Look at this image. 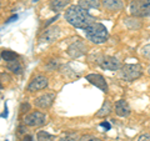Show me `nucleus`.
I'll list each match as a JSON object with an SVG mask.
<instances>
[{
    "label": "nucleus",
    "instance_id": "6e6552de",
    "mask_svg": "<svg viewBox=\"0 0 150 141\" xmlns=\"http://www.w3.org/2000/svg\"><path fill=\"white\" fill-rule=\"evenodd\" d=\"M100 66L104 70H109V71H116L120 70L121 65L120 61L115 56H103L100 60Z\"/></svg>",
    "mask_w": 150,
    "mask_h": 141
},
{
    "label": "nucleus",
    "instance_id": "bb28decb",
    "mask_svg": "<svg viewBox=\"0 0 150 141\" xmlns=\"http://www.w3.org/2000/svg\"><path fill=\"white\" fill-rule=\"evenodd\" d=\"M100 126H101V128H105L106 130H110V128H111L110 124L108 123V121H105V123H101V124H100Z\"/></svg>",
    "mask_w": 150,
    "mask_h": 141
},
{
    "label": "nucleus",
    "instance_id": "7c9ffc66",
    "mask_svg": "<svg viewBox=\"0 0 150 141\" xmlns=\"http://www.w3.org/2000/svg\"><path fill=\"white\" fill-rule=\"evenodd\" d=\"M3 117H8V109H6V106H5V109H4V112H3Z\"/></svg>",
    "mask_w": 150,
    "mask_h": 141
},
{
    "label": "nucleus",
    "instance_id": "5701e85b",
    "mask_svg": "<svg viewBox=\"0 0 150 141\" xmlns=\"http://www.w3.org/2000/svg\"><path fill=\"white\" fill-rule=\"evenodd\" d=\"M140 53H142V55L144 56V58H146V59L150 60V44L143 46V48H142V51H140Z\"/></svg>",
    "mask_w": 150,
    "mask_h": 141
},
{
    "label": "nucleus",
    "instance_id": "1a4fd4ad",
    "mask_svg": "<svg viewBox=\"0 0 150 141\" xmlns=\"http://www.w3.org/2000/svg\"><path fill=\"white\" fill-rule=\"evenodd\" d=\"M86 80L91 85L96 86L98 89H100L103 92H108V84L106 80L104 79V76L100 74H89L86 75Z\"/></svg>",
    "mask_w": 150,
    "mask_h": 141
},
{
    "label": "nucleus",
    "instance_id": "f03ea898",
    "mask_svg": "<svg viewBox=\"0 0 150 141\" xmlns=\"http://www.w3.org/2000/svg\"><path fill=\"white\" fill-rule=\"evenodd\" d=\"M84 31H85L86 37L94 44H104L108 40V37H109V32H108L105 25H103L101 23L98 21L86 26Z\"/></svg>",
    "mask_w": 150,
    "mask_h": 141
},
{
    "label": "nucleus",
    "instance_id": "393cba45",
    "mask_svg": "<svg viewBox=\"0 0 150 141\" xmlns=\"http://www.w3.org/2000/svg\"><path fill=\"white\" fill-rule=\"evenodd\" d=\"M137 141H150V134H143V135H140Z\"/></svg>",
    "mask_w": 150,
    "mask_h": 141
},
{
    "label": "nucleus",
    "instance_id": "9b49d317",
    "mask_svg": "<svg viewBox=\"0 0 150 141\" xmlns=\"http://www.w3.org/2000/svg\"><path fill=\"white\" fill-rule=\"evenodd\" d=\"M54 99H55L54 94H44V95H41V96L35 99L34 105L36 107H39V109H43V110L49 109V107L53 105Z\"/></svg>",
    "mask_w": 150,
    "mask_h": 141
},
{
    "label": "nucleus",
    "instance_id": "a211bd4d",
    "mask_svg": "<svg viewBox=\"0 0 150 141\" xmlns=\"http://www.w3.org/2000/svg\"><path fill=\"white\" fill-rule=\"evenodd\" d=\"M6 69L9 70V71H11L13 74H15V75H20L23 73V66H21V64L19 63L18 60L11 61V63H8Z\"/></svg>",
    "mask_w": 150,
    "mask_h": 141
},
{
    "label": "nucleus",
    "instance_id": "6ab92c4d",
    "mask_svg": "<svg viewBox=\"0 0 150 141\" xmlns=\"http://www.w3.org/2000/svg\"><path fill=\"white\" fill-rule=\"evenodd\" d=\"M1 59L5 60L6 63H11V61H15L18 59V54L14 53L11 50H3L1 51Z\"/></svg>",
    "mask_w": 150,
    "mask_h": 141
},
{
    "label": "nucleus",
    "instance_id": "4be33fe9",
    "mask_svg": "<svg viewBox=\"0 0 150 141\" xmlns=\"http://www.w3.org/2000/svg\"><path fill=\"white\" fill-rule=\"evenodd\" d=\"M80 141H103L99 137H96V136H94V135H83L81 137H80Z\"/></svg>",
    "mask_w": 150,
    "mask_h": 141
},
{
    "label": "nucleus",
    "instance_id": "f3484780",
    "mask_svg": "<svg viewBox=\"0 0 150 141\" xmlns=\"http://www.w3.org/2000/svg\"><path fill=\"white\" fill-rule=\"evenodd\" d=\"M124 21H125V25L128 26L129 29H131V30L140 29V27H142V23H140L139 19L135 18V16H133V18H126Z\"/></svg>",
    "mask_w": 150,
    "mask_h": 141
},
{
    "label": "nucleus",
    "instance_id": "412c9836",
    "mask_svg": "<svg viewBox=\"0 0 150 141\" xmlns=\"http://www.w3.org/2000/svg\"><path fill=\"white\" fill-rule=\"evenodd\" d=\"M80 137L81 136H79L78 134L71 133V134H65L63 136H60L59 141H80Z\"/></svg>",
    "mask_w": 150,
    "mask_h": 141
},
{
    "label": "nucleus",
    "instance_id": "f257e3e1",
    "mask_svg": "<svg viewBox=\"0 0 150 141\" xmlns=\"http://www.w3.org/2000/svg\"><path fill=\"white\" fill-rule=\"evenodd\" d=\"M64 18L70 25L78 29H85L93 23H95V18L88 13L86 9L81 8L80 5H71L65 10Z\"/></svg>",
    "mask_w": 150,
    "mask_h": 141
},
{
    "label": "nucleus",
    "instance_id": "9d476101",
    "mask_svg": "<svg viewBox=\"0 0 150 141\" xmlns=\"http://www.w3.org/2000/svg\"><path fill=\"white\" fill-rule=\"evenodd\" d=\"M48 84H49V81L45 76H43V75H38V76H35L31 80L29 85H28V91L34 92L38 90H43V89H45L48 86Z\"/></svg>",
    "mask_w": 150,
    "mask_h": 141
},
{
    "label": "nucleus",
    "instance_id": "473e14b6",
    "mask_svg": "<svg viewBox=\"0 0 150 141\" xmlns=\"http://www.w3.org/2000/svg\"><path fill=\"white\" fill-rule=\"evenodd\" d=\"M33 1H34V3H36V1H39V0H33Z\"/></svg>",
    "mask_w": 150,
    "mask_h": 141
},
{
    "label": "nucleus",
    "instance_id": "7ed1b4c3",
    "mask_svg": "<svg viewBox=\"0 0 150 141\" xmlns=\"http://www.w3.org/2000/svg\"><path fill=\"white\" fill-rule=\"evenodd\" d=\"M143 75V68L139 64H125L119 70V78L124 81L131 82Z\"/></svg>",
    "mask_w": 150,
    "mask_h": 141
},
{
    "label": "nucleus",
    "instance_id": "72a5a7b5",
    "mask_svg": "<svg viewBox=\"0 0 150 141\" xmlns=\"http://www.w3.org/2000/svg\"><path fill=\"white\" fill-rule=\"evenodd\" d=\"M5 141H6V140H5Z\"/></svg>",
    "mask_w": 150,
    "mask_h": 141
},
{
    "label": "nucleus",
    "instance_id": "2eb2a0df",
    "mask_svg": "<svg viewBox=\"0 0 150 141\" xmlns=\"http://www.w3.org/2000/svg\"><path fill=\"white\" fill-rule=\"evenodd\" d=\"M100 0H79V5L84 9H99Z\"/></svg>",
    "mask_w": 150,
    "mask_h": 141
},
{
    "label": "nucleus",
    "instance_id": "20e7f679",
    "mask_svg": "<svg viewBox=\"0 0 150 141\" xmlns=\"http://www.w3.org/2000/svg\"><path fill=\"white\" fill-rule=\"evenodd\" d=\"M130 13L135 18L150 16V0H133L130 4Z\"/></svg>",
    "mask_w": 150,
    "mask_h": 141
},
{
    "label": "nucleus",
    "instance_id": "dca6fc26",
    "mask_svg": "<svg viewBox=\"0 0 150 141\" xmlns=\"http://www.w3.org/2000/svg\"><path fill=\"white\" fill-rule=\"evenodd\" d=\"M112 111V106H111V104H110V101H105L104 104H103V106L99 109V111L95 114V116L96 117H105V116H108L110 114V112Z\"/></svg>",
    "mask_w": 150,
    "mask_h": 141
},
{
    "label": "nucleus",
    "instance_id": "a878e982",
    "mask_svg": "<svg viewBox=\"0 0 150 141\" xmlns=\"http://www.w3.org/2000/svg\"><path fill=\"white\" fill-rule=\"evenodd\" d=\"M58 18H59V15H55L54 18H51V19H50V20H48V21H46V23H45V26H46V27H48V26H49V25L51 24V23H53V21H55V20H56V19H58Z\"/></svg>",
    "mask_w": 150,
    "mask_h": 141
},
{
    "label": "nucleus",
    "instance_id": "cd10ccee",
    "mask_svg": "<svg viewBox=\"0 0 150 141\" xmlns=\"http://www.w3.org/2000/svg\"><path fill=\"white\" fill-rule=\"evenodd\" d=\"M25 131H26V129H25L23 125H21V126H19V128H18V133H19V134H21V135H23V134H25Z\"/></svg>",
    "mask_w": 150,
    "mask_h": 141
},
{
    "label": "nucleus",
    "instance_id": "aec40b11",
    "mask_svg": "<svg viewBox=\"0 0 150 141\" xmlns=\"http://www.w3.org/2000/svg\"><path fill=\"white\" fill-rule=\"evenodd\" d=\"M36 139L38 141H54V136L46 133V131H39L36 134Z\"/></svg>",
    "mask_w": 150,
    "mask_h": 141
},
{
    "label": "nucleus",
    "instance_id": "0eeeda50",
    "mask_svg": "<svg viewBox=\"0 0 150 141\" xmlns=\"http://www.w3.org/2000/svg\"><path fill=\"white\" fill-rule=\"evenodd\" d=\"M60 35V27L53 25V26H48L46 29L41 32V35L39 36V43H53Z\"/></svg>",
    "mask_w": 150,
    "mask_h": 141
},
{
    "label": "nucleus",
    "instance_id": "39448f33",
    "mask_svg": "<svg viewBox=\"0 0 150 141\" xmlns=\"http://www.w3.org/2000/svg\"><path fill=\"white\" fill-rule=\"evenodd\" d=\"M23 121H24V125L26 126L36 128V126H41L46 123V116L41 111H33L29 115H26Z\"/></svg>",
    "mask_w": 150,
    "mask_h": 141
},
{
    "label": "nucleus",
    "instance_id": "b1692460",
    "mask_svg": "<svg viewBox=\"0 0 150 141\" xmlns=\"http://www.w3.org/2000/svg\"><path fill=\"white\" fill-rule=\"evenodd\" d=\"M30 110V104L29 102H23L20 105V112L21 114H24V112H28Z\"/></svg>",
    "mask_w": 150,
    "mask_h": 141
},
{
    "label": "nucleus",
    "instance_id": "f8f14e48",
    "mask_svg": "<svg viewBox=\"0 0 150 141\" xmlns=\"http://www.w3.org/2000/svg\"><path fill=\"white\" fill-rule=\"evenodd\" d=\"M101 5L105 10L111 11V13L120 11L124 8L123 0H101Z\"/></svg>",
    "mask_w": 150,
    "mask_h": 141
},
{
    "label": "nucleus",
    "instance_id": "ddd939ff",
    "mask_svg": "<svg viewBox=\"0 0 150 141\" xmlns=\"http://www.w3.org/2000/svg\"><path fill=\"white\" fill-rule=\"evenodd\" d=\"M114 110H115V114L118 116H120V117L129 116L130 112H131L130 106L125 100H118L116 101L115 105H114Z\"/></svg>",
    "mask_w": 150,
    "mask_h": 141
},
{
    "label": "nucleus",
    "instance_id": "c85d7f7f",
    "mask_svg": "<svg viewBox=\"0 0 150 141\" xmlns=\"http://www.w3.org/2000/svg\"><path fill=\"white\" fill-rule=\"evenodd\" d=\"M24 141H33V136L31 135H25L24 136Z\"/></svg>",
    "mask_w": 150,
    "mask_h": 141
},
{
    "label": "nucleus",
    "instance_id": "423d86ee",
    "mask_svg": "<svg viewBox=\"0 0 150 141\" xmlns=\"http://www.w3.org/2000/svg\"><path fill=\"white\" fill-rule=\"evenodd\" d=\"M67 54L71 59H78V58H80V56L85 55L86 54V45H85V43L81 41V40L74 41V43H71L68 46Z\"/></svg>",
    "mask_w": 150,
    "mask_h": 141
},
{
    "label": "nucleus",
    "instance_id": "4468645a",
    "mask_svg": "<svg viewBox=\"0 0 150 141\" xmlns=\"http://www.w3.org/2000/svg\"><path fill=\"white\" fill-rule=\"evenodd\" d=\"M69 4H70V0H49L50 9L55 13H59V11L64 10Z\"/></svg>",
    "mask_w": 150,
    "mask_h": 141
},
{
    "label": "nucleus",
    "instance_id": "c756f323",
    "mask_svg": "<svg viewBox=\"0 0 150 141\" xmlns=\"http://www.w3.org/2000/svg\"><path fill=\"white\" fill-rule=\"evenodd\" d=\"M16 19H18L16 15H13V16H10V18L8 19V21H6V23H11V21H14V20H16Z\"/></svg>",
    "mask_w": 150,
    "mask_h": 141
},
{
    "label": "nucleus",
    "instance_id": "2f4dec72",
    "mask_svg": "<svg viewBox=\"0 0 150 141\" xmlns=\"http://www.w3.org/2000/svg\"><path fill=\"white\" fill-rule=\"evenodd\" d=\"M148 73H149V75H150V65H149V68H148Z\"/></svg>",
    "mask_w": 150,
    "mask_h": 141
}]
</instances>
